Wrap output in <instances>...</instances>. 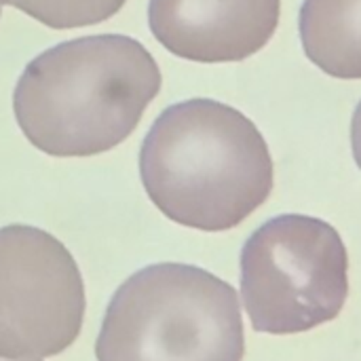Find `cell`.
I'll use <instances>...</instances> for the list:
<instances>
[{
  "mask_svg": "<svg viewBox=\"0 0 361 361\" xmlns=\"http://www.w3.org/2000/svg\"><path fill=\"white\" fill-rule=\"evenodd\" d=\"M85 281L68 247L42 228H0V357L63 353L80 334Z\"/></svg>",
  "mask_w": 361,
  "mask_h": 361,
  "instance_id": "obj_5",
  "label": "cell"
},
{
  "mask_svg": "<svg viewBox=\"0 0 361 361\" xmlns=\"http://www.w3.org/2000/svg\"><path fill=\"white\" fill-rule=\"evenodd\" d=\"M351 146H353V157L355 163L360 165L361 169V102L357 104L353 118H351Z\"/></svg>",
  "mask_w": 361,
  "mask_h": 361,
  "instance_id": "obj_9",
  "label": "cell"
},
{
  "mask_svg": "<svg viewBox=\"0 0 361 361\" xmlns=\"http://www.w3.org/2000/svg\"><path fill=\"white\" fill-rule=\"evenodd\" d=\"M30 361H40V360H30Z\"/></svg>",
  "mask_w": 361,
  "mask_h": 361,
  "instance_id": "obj_11",
  "label": "cell"
},
{
  "mask_svg": "<svg viewBox=\"0 0 361 361\" xmlns=\"http://www.w3.org/2000/svg\"><path fill=\"white\" fill-rule=\"evenodd\" d=\"M281 17V0H150L148 25L176 57L224 63L262 51Z\"/></svg>",
  "mask_w": 361,
  "mask_h": 361,
  "instance_id": "obj_6",
  "label": "cell"
},
{
  "mask_svg": "<svg viewBox=\"0 0 361 361\" xmlns=\"http://www.w3.org/2000/svg\"><path fill=\"white\" fill-rule=\"evenodd\" d=\"M347 296V245L319 218H271L241 250V298L256 332L315 330L338 317Z\"/></svg>",
  "mask_w": 361,
  "mask_h": 361,
  "instance_id": "obj_4",
  "label": "cell"
},
{
  "mask_svg": "<svg viewBox=\"0 0 361 361\" xmlns=\"http://www.w3.org/2000/svg\"><path fill=\"white\" fill-rule=\"evenodd\" d=\"M300 40L307 57L326 74L361 78V0H305Z\"/></svg>",
  "mask_w": 361,
  "mask_h": 361,
  "instance_id": "obj_7",
  "label": "cell"
},
{
  "mask_svg": "<svg viewBox=\"0 0 361 361\" xmlns=\"http://www.w3.org/2000/svg\"><path fill=\"white\" fill-rule=\"evenodd\" d=\"M152 53L123 34L59 42L34 57L13 91L27 142L51 157H93L116 148L161 91Z\"/></svg>",
  "mask_w": 361,
  "mask_h": 361,
  "instance_id": "obj_1",
  "label": "cell"
},
{
  "mask_svg": "<svg viewBox=\"0 0 361 361\" xmlns=\"http://www.w3.org/2000/svg\"><path fill=\"white\" fill-rule=\"evenodd\" d=\"M245 332L235 288L205 269L159 262L112 296L97 361H243Z\"/></svg>",
  "mask_w": 361,
  "mask_h": 361,
  "instance_id": "obj_3",
  "label": "cell"
},
{
  "mask_svg": "<svg viewBox=\"0 0 361 361\" xmlns=\"http://www.w3.org/2000/svg\"><path fill=\"white\" fill-rule=\"evenodd\" d=\"M53 30H74L114 17L127 0H0Z\"/></svg>",
  "mask_w": 361,
  "mask_h": 361,
  "instance_id": "obj_8",
  "label": "cell"
},
{
  "mask_svg": "<svg viewBox=\"0 0 361 361\" xmlns=\"http://www.w3.org/2000/svg\"><path fill=\"white\" fill-rule=\"evenodd\" d=\"M140 178L169 220L222 233L269 199L275 169L267 140L243 112L195 97L154 118L140 148Z\"/></svg>",
  "mask_w": 361,
  "mask_h": 361,
  "instance_id": "obj_2",
  "label": "cell"
},
{
  "mask_svg": "<svg viewBox=\"0 0 361 361\" xmlns=\"http://www.w3.org/2000/svg\"><path fill=\"white\" fill-rule=\"evenodd\" d=\"M0 11H2V2H0Z\"/></svg>",
  "mask_w": 361,
  "mask_h": 361,
  "instance_id": "obj_10",
  "label": "cell"
}]
</instances>
